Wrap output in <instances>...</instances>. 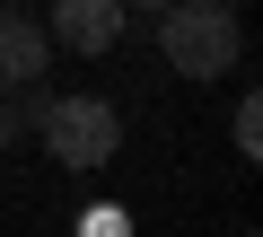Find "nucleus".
I'll return each mask as SVG.
<instances>
[{"mask_svg": "<svg viewBox=\"0 0 263 237\" xmlns=\"http://www.w3.org/2000/svg\"><path fill=\"white\" fill-rule=\"evenodd\" d=\"M158 53L184 79H219V70L246 62V27H237V9H211V0H167L158 9Z\"/></svg>", "mask_w": 263, "mask_h": 237, "instance_id": "nucleus-1", "label": "nucleus"}, {"mask_svg": "<svg viewBox=\"0 0 263 237\" xmlns=\"http://www.w3.org/2000/svg\"><path fill=\"white\" fill-rule=\"evenodd\" d=\"M18 114L44 132V150H53L62 167H105L114 141H123V114H114L105 97H44V88H27Z\"/></svg>", "mask_w": 263, "mask_h": 237, "instance_id": "nucleus-2", "label": "nucleus"}, {"mask_svg": "<svg viewBox=\"0 0 263 237\" xmlns=\"http://www.w3.org/2000/svg\"><path fill=\"white\" fill-rule=\"evenodd\" d=\"M53 70V35L35 9H18V0H0V88H44Z\"/></svg>", "mask_w": 263, "mask_h": 237, "instance_id": "nucleus-3", "label": "nucleus"}, {"mask_svg": "<svg viewBox=\"0 0 263 237\" xmlns=\"http://www.w3.org/2000/svg\"><path fill=\"white\" fill-rule=\"evenodd\" d=\"M44 35H53V53H114L123 44V0H53Z\"/></svg>", "mask_w": 263, "mask_h": 237, "instance_id": "nucleus-4", "label": "nucleus"}, {"mask_svg": "<svg viewBox=\"0 0 263 237\" xmlns=\"http://www.w3.org/2000/svg\"><path fill=\"white\" fill-rule=\"evenodd\" d=\"M228 132H237V158H263V105L254 97H237V123Z\"/></svg>", "mask_w": 263, "mask_h": 237, "instance_id": "nucleus-5", "label": "nucleus"}, {"mask_svg": "<svg viewBox=\"0 0 263 237\" xmlns=\"http://www.w3.org/2000/svg\"><path fill=\"white\" fill-rule=\"evenodd\" d=\"M79 237H132V220H123V202H97V211L79 220Z\"/></svg>", "mask_w": 263, "mask_h": 237, "instance_id": "nucleus-6", "label": "nucleus"}, {"mask_svg": "<svg viewBox=\"0 0 263 237\" xmlns=\"http://www.w3.org/2000/svg\"><path fill=\"white\" fill-rule=\"evenodd\" d=\"M18 132H27V114H18V105H9V97H0V150H9V141H18Z\"/></svg>", "mask_w": 263, "mask_h": 237, "instance_id": "nucleus-7", "label": "nucleus"}, {"mask_svg": "<svg viewBox=\"0 0 263 237\" xmlns=\"http://www.w3.org/2000/svg\"><path fill=\"white\" fill-rule=\"evenodd\" d=\"M123 9H167V0H123Z\"/></svg>", "mask_w": 263, "mask_h": 237, "instance_id": "nucleus-8", "label": "nucleus"}, {"mask_svg": "<svg viewBox=\"0 0 263 237\" xmlns=\"http://www.w3.org/2000/svg\"><path fill=\"white\" fill-rule=\"evenodd\" d=\"M211 9H246V0H211Z\"/></svg>", "mask_w": 263, "mask_h": 237, "instance_id": "nucleus-9", "label": "nucleus"}, {"mask_svg": "<svg viewBox=\"0 0 263 237\" xmlns=\"http://www.w3.org/2000/svg\"><path fill=\"white\" fill-rule=\"evenodd\" d=\"M237 237H254V228H237Z\"/></svg>", "mask_w": 263, "mask_h": 237, "instance_id": "nucleus-10", "label": "nucleus"}]
</instances>
